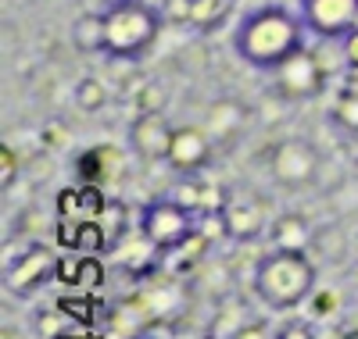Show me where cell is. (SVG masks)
Returning a JSON list of instances; mask_svg holds the SVG:
<instances>
[{"label": "cell", "instance_id": "6da1fadb", "mask_svg": "<svg viewBox=\"0 0 358 339\" xmlns=\"http://www.w3.org/2000/svg\"><path fill=\"white\" fill-rule=\"evenodd\" d=\"M305 33L308 29L297 11L283 4H262L241 18L233 33V50L248 68L273 75L297 50H305Z\"/></svg>", "mask_w": 358, "mask_h": 339}, {"label": "cell", "instance_id": "7a4b0ae2", "mask_svg": "<svg viewBox=\"0 0 358 339\" xmlns=\"http://www.w3.org/2000/svg\"><path fill=\"white\" fill-rule=\"evenodd\" d=\"M104 18V57L140 65L158 43V33L165 25V15L158 4L147 0H108L101 8Z\"/></svg>", "mask_w": 358, "mask_h": 339}, {"label": "cell", "instance_id": "3957f363", "mask_svg": "<svg viewBox=\"0 0 358 339\" xmlns=\"http://www.w3.org/2000/svg\"><path fill=\"white\" fill-rule=\"evenodd\" d=\"M255 296L268 311H294L315 289V264L308 250H268L255 264Z\"/></svg>", "mask_w": 358, "mask_h": 339}, {"label": "cell", "instance_id": "277c9868", "mask_svg": "<svg viewBox=\"0 0 358 339\" xmlns=\"http://www.w3.org/2000/svg\"><path fill=\"white\" fill-rule=\"evenodd\" d=\"M201 218L190 211V207H183L176 197H158V200H151V204H143V211H140V232L151 239L162 254H176L183 243H190L201 229Z\"/></svg>", "mask_w": 358, "mask_h": 339}, {"label": "cell", "instance_id": "5b68a950", "mask_svg": "<svg viewBox=\"0 0 358 339\" xmlns=\"http://www.w3.org/2000/svg\"><path fill=\"white\" fill-rule=\"evenodd\" d=\"M265 168H268V175H273L276 186H283V190L312 186L315 175H319V150L308 140H301V136H287V140L268 146Z\"/></svg>", "mask_w": 358, "mask_h": 339}, {"label": "cell", "instance_id": "8992f818", "mask_svg": "<svg viewBox=\"0 0 358 339\" xmlns=\"http://www.w3.org/2000/svg\"><path fill=\"white\" fill-rule=\"evenodd\" d=\"M50 279H57V257L47 250L43 243L25 246L22 254H15L4 264V289L15 293V296H33Z\"/></svg>", "mask_w": 358, "mask_h": 339}, {"label": "cell", "instance_id": "52a82bcc", "mask_svg": "<svg viewBox=\"0 0 358 339\" xmlns=\"http://www.w3.org/2000/svg\"><path fill=\"white\" fill-rule=\"evenodd\" d=\"M326 79L322 75V68H319V61L312 57V50L305 47V50H297L287 65H280L276 72H273V93L280 97V100H290V104H297V100H315L322 89H326Z\"/></svg>", "mask_w": 358, "mask_h": 339}, {"label": "cell", "instance_id": "ba28073f", "mask_svg": "<svg viewBox=\"0 0 358 339\" xmlns=\"http://www.w3.org/2000/svg\"><path fill=\"white\" fill-rule=\"evenodd\" d=\"M297 15L315 40H344L358 29V0H301Z\"/></svg>", "mask_w": 358, "mask_h": 339}, {"label": "cell", "instance_id": "9c48e42d", "mask_svg": "<svg viewBox=\"0 0 358 339\" xmlns=\"http://www.w3.org/2000/svg\"><path fill=\"white\" fill-rule=\"evenodd\" d=\"M172 136H176V126L162 111L136 114L129 121V150L143 161H165L169 146H172Z\"/></svg>", "mask_w": 358, "mask_h": 339}, {"label": "cell", "instance_id": "30bf717a", "mask_svg": "<svg viewBox=\"0 0 358 339\" xmlns=\"http://www.w3.org/2000/svg\"><path fill=\"white\" fill-rule=\"evenodd\" d=\"M212 136L197 126H176V136H172V146H169V168L179 172V175H197L208 168L212 161Z\"/></svg>", "mask_w": 358, "mask_h": 339}, {"label": "cell", "instance_id": "8fae6325", "mask_svg": "<svg viewBox=\"0 0 358 339\" xmlns=\"http://www.w3.org/2000/svg\"><path fill=\"white\" fill-rule=\"evenodd\" d=\"M222 218H226V236H233V239H258L262 232H268L265 204L255 193L229 197L222 207Z\"/></svg>", "mask_w": 358, "mask_h": 339}, {"label": "cell", "instance_id": "7c38bea8", "mask_svg": "<svg viewBox=\"0 0 358 339\" xmlns=\"http://www.w3.org/2000/svg\"><path fill=\"white\" fill-rule=\"evenodd\" d=\"M244 126H248V107L241 100L222 97V100H215L212 107H208V129L204 133L212 136L215 146L236 143V140H241V133H244Z\"/></svg>", "mask_w": 358, "mask_h": 339}, {"label": "cell", "instance_id": "4fadbf2b", "mask_svg": "<svg viewBox=\"0 0 358 339\" xmlns=\"http://www.w3.org/2000/svg\"><path fill=\"white\" fill-rule=\"evenodd\" d=\"M172 197L183 207H190L197 218H204V214H219L226 207V200H229V193L219 186V182H208V179H197V175H187Z\"/></svg>", "mask_w": 358, "mask_h": 339}, {"label": "cell", "instance_id": "5bb4252c", "mask_svg": "<svg viewBox=\"0 0 358 339\" xmlns=\"http://www.w3.org/2000/svg\"><path fill=\"white\" fill-rule=\"evenodd\" d=\"M268 243H273V250H308L312 246V225L305 214H280V218H273V225H268Z\"/></svg>", "mask_w": 358, "mask_h": 339}, {"label": "cell", "instance_id": "9a60e30c", "mask_svg": "<svg viewBox=\"0 0 358 339\" xmlns=\"http://www.w3.org/2000/svg\"><path fill=\"white\" fill-rule=\"evenodd\" d=\"M72 47L79 54H104V18H101V11H86L72 22Z\"/></svg>", "mask_w": 358, "mask_h": 339}, {"label": "cell", "instance_id": "2e32d148", "mask_svg": "<svg viewBox=\"0 0 358 339\" xmlns=\"http://www.w3.org/2000/svg\"><path fill=\"white\" fill-rule=\"evenodd\" d=\"M101 229H104V239H108V254H115L118 246L129 239V207L122 200H108V207L101 211Z\"/></svg>", "mask_w": 358, "mask_h": 339}, {"label": "cell", "instance_id": "e0dca14e", "mask_svg": "<svg viewBox=\"0 0 358 339\" xmlns=\"http://www.w3.org/2000/svg\"><path fill=\"white\" fill-rule=\"evenodd\" d=\"M233 0H194V15H190V29L201 36L215 33V29L229 18Z\"/></svg>", "mask_w": 358, "mask_h": 339}, {"label": "cell", "instance_id": "ac0fdd59", "mask_svg": "<svg viewBox=\"0 0 358 339\" xmlns=\"http://www.w3.org/2000/svg\"><path fill=\"white\" fill-rule=\"evenodd\" d=\"M312 57L319 61V68L326 79H337L348 72V54H344V40H319V47H312Z\"/></svg>", "mask_w": 358, "mask_h": 339}, {"label": "cell", "instance_id": "d6986e66", "mask_svg": "<svg viewBox=\"0 0 358 339\" xmlns=\"http://www.w3.org/2000/svg\"><path fill=\"white\" fill-rule=\"evenodd\" d=\"M72 100H76V107H79V111L94 114V111H101V107L108 104V86H104L101 79H94V75H86V79H79V82H76Z\"/></svg>", "mask_w": 358, "mask_h": 339}, {"label": "cell", "instance_id": "ffe728a7", "mask_svg": "<svg viewBox=\"0 0 358 339\" xmlns=\"http://www.w3.org/2000/svg\"><path fill=\"white\" fill-rule=\"evenodd\" d=\"M76 254H108V239L97 218L76 222Z\"/></svg>", "mask_w": 358, "mask_h": 339}, {"label": "cell", "instance_id": "44dd1931", "mask_svg": "<svg viewBox=\"0 0 358 339\" xmlns=\"http://www.w3.org/2000/svg\"><path fill=\"white\" fill-rule=\"evenodd\" d=\"M330 121L337 129H344L348 136L358 133V93H351V89H341L334 107H330Z\"/></svg>", "mask_w": 358, "mask_h": 339}, {"label": "cell", "instance_id": "7402d4cb", "mask_svg": "<svg viewBox=\"0 0 358 339\" xmlns=\"http://www.w3.org/2000/svg\"><path fill=\"white\" fill-rule=\"evenodd\" d=\"M101 282H104V268H101L97 254H83V261H79V275H76V289L94 293V289H101Z\"/></svg>", "mask_w": 358, "mask_h": 339}, {"label": "cell", "instance_id": "603a6c76", "mask_svg": "<svg viewBox=\"0 0 358 339\" xmlns=\"http://www.w3.org/2000/svg\"><path fill=\"white\" fill-rule=\"evenodd\" d=\"M108 207V197L101 193V186H90V182H83L79 186V218H101V211Z\"/></svg>", "mask_w": 358, "mask_h": 339}, {"label": "cell", "instance_id": "cb8c5ba5", "mask_svg": "<svg viewBox=\"0 0 358 339\" xmlns=\"http://www.w3.org/2000/svg\"><path fill=\"white\" fill-rule=\"evenodd\" d=\"M165 107V86L158 79L143 82L140 93H136V114H151V111H162Z\"/></svg>", "mask_w": 358, "mask_h": 339}, {"label": "cell", "instance_id": "d4e9b609", "mask_svg": "<svg viewBox=\"0 0 358 339\" xmlns=\"http://www.w3.org/2000/svg\"><path fill=\"white\" fill-rule=\"evenodd\" d=\"M162 15H165V25H190V15H194V0H162Z\"/></svg>", "mask_w": 358, "mask_h": 339}, {"label": "cell", "instance_id": "484cf974", "mask_svg": "<svg viewBox=\"0 0 358 339\" xmlns=\"http://www.w3.org/2000/svg\"><path fill=\"white\" fill-rule=\"evenodd\" d=\"M18 179V158L11 143H0V186H4V193L11 190V182Z\"/></svg>", "mask_w": 358, "mask_h": 339}, {"label": "cell", "instance_id": "4316f807", "mask_svg": "<svg viewBox=\"0 0 358 339\" xmlns=\"http://www.w3.org/2000/svg\"><path fill=\"white\" fill-rule=\"evenodd\" d=\"M233 339H276V329L268 325V322H262V318H255V322H248L241 332H236Z\"/></svg>", "mask_w": 358, "mask_h": 339}, {"label": "cell", "instance_id": "83f0119b", "mask_svg": "<svg viewBox=\"0 0 358 339\" xmlns=\"http://www.w3.org/2000/svg\"><path fill=\"white\" fill-rule=\"evenodd\" d=\"M276 339H315V332L308 322H287L276 329Z\"/></svg>", "mask_w": 358, "mask_h": 339}, {"label": "cell", "instance_id": "f1b7e54d", "mask_svg": "<svg viewBox=\"0 0 358 339\" xmlns=\"http://www.w3.org/2000/svg\"><path fill=\"white\" fill-rule=\"evenodd\" d=\"M79 261H83V254H79V257H57V282H69V286H76Z\"/></svg>", "mask_w": 358, "mask_h": 339}, {"label": "cell", "instance_id": "f546056e", "mask_svg": "<svg viewBox=\"0 0 358 339\" xmlns=\"http://www.w3.org/2000/svg\"><path fill=\"white\" fill-rule=\"evenodd\" d=\"M344 54H348V68L358 72V29L344 36Z\"/></svg>", "mask_w": 358, "mask_h": 339}, {"label": "cell", "instance_id": "4dcf8cb0", "mask_svg": "<svg viewBox=\"0 0 358 339\" xmlns=\"http://www.w3.org/2000/svg\"><path fill=\"white\" fill-rule=\"evenodd\" d=\"M351 158L358 161V133H351Z\"/></svg>", "mask_w": 358, "mask_h": 339}, {"label": "cell", "instance_id": "1f68e13d", "mask_svg": "<svg viewBox=\"0 0 358 339\" xmlns=\"http://www.w3.org/2000/svg\"><path fill=\"white\" fill-rule=\"evenodd\" d=\"M57 339H90V336H76V332H69V329H65V332L57 336Z\"/></svg>", "mask_w": 358, "mask_h": 339}, {"label": "cell", "instance_id": "d6a6232c", "mask_svg": "<svg viewBox=\"0 0 358 339\" xmlns=\"http://www.w3.org/2000/svg\"><path fill=\"white\" fill-rule=\"evenodd\" d=\"M204 339H222V336H215V332H208V336H204Z\"/></svg>", "mask_w": 358, "mask_h": 339}]
</instances>
